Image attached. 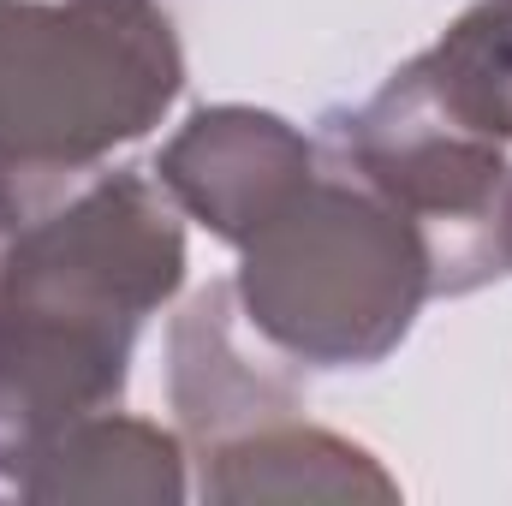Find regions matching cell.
<instances>
[{
    "label": "cell",
    "mask_w": 512,
    "mask_h": 506,
    "mask_svg": "<svg viewBox=\"0 0 512 506\" xmlns=\"http://www.w3.org/2000/svg\"><path fill=\"white\" fill-rule=\"evenodd\" d=\"M12 227H18V215H12V209H6V197H0V233H12Z\"/></svg>",
    "instance_id": "8fae6325"
},
{
    "label": "cell",
    "mask_w": 512,
    "mask_h": 506,
    "mask_svg": "<svg viewBox=\"0 0 512 506\" xmlns=\"http://www.w3.org/2000/svg\"><path fill=\"white\" fill-rule=\"evenodd\" d=\"M185 48L161 0H0V197L18 221L167 120Z\"/></svg>",
    "instance_id": "7a4b0ae2"
},
{
    "label": "cell",
    "mask_w": 512,
    "mask_h": 506,
    "mask_svg": "<svg viewBox=\"0 0 512 506\" xmlns=\"http://www.w3.org/2000/svg\"><path fill=\"white\" fill-rule=\"evenodd\" d=\"M239 316L256 340L304 370H370L393 358L435 298V251L376 185L328 161L239 245Z\"/></svg>",
    "instance_id": "3957f363"
},
{
    "label": "cell",
    "mask_w": 512,
    "mask_h": 506,
    "mask_svg": "<svg viewBox=\"0 0 512 506\" xmlns=\"http://www.w3.org/2000/svg\"><path fill=\"white\" fill-rule=\"evenodd\" d=\"M239 322L245 316L233 280H215L185 304V316L167 334V393L179 429L197 447H215L274 417H298V387L280 376L274 358H256L239 346Z\"/></svg>",
    "instance_id": "8992f818"
},
{
    "label": "cell",
    "mask_w": 512,
    "mask_h": 506,
    "mask_svg": "<svg viewBox=\"0 0 512 506\" xmlns=\"http://www.w3.org/2000/svg\"><path fill=\"white\" fill-rule=\"evenodd\" d=\"M322 155L376 185L399 215H411L435 251V298L477 292L507 274L501 262V197L512 185L507 143L459 126L417 60L387 72V84L322 120Z\"/></svg>",
    "instance_id": "277c9868"
},
{
    "label": "cell",
    "mask_w": 512,
    "mask_h": 506,
    "mask_svg": "<svg viewBox=\"0 0 512 506\" xmlns=\"http://www.w3.org/2000/svg\"><path fill=\"white\" fill-rule=\"evenodd\" d=\"M0 495H6V465H0Z\"/></svg>",
    "instance_id": "7c38bea8"
},
{
    "label": "cell",
    "mask_w": 512,
    "mask_h": 506,
    "mask_svg": "<svg viewBox=\"0 0 512 506\" xmlns=\"http://www.w3.org/2000/svg\"><path fill=\"white\" fill-rule=\"evenodd\" d=\"M203 501H399L387 465L304 417H274L203 447Z\"/></svg>",
    "instance_id": "52a82bcc"
},
{
    "label": "cell",
    "mask_w": 512,
    "mask_h": 506,
    "mask_svg": "<svg viewBox=\"0 0 512 506\" xmlns=\"http://www.w3.org/2000/svg\"><path fill=\"white\" fill-rule=\"evenodd\" d=\"M501 262L512 268V185H507V197H501Z\"/></svg>",
    "instance_id": "30bf717a"
},
{
    "label": "cell",
    "mask_w": 512,
    "mask_h": 506,
    "mask_svg": "<svg viewBox=\"0 0 512 506\" xmlns=\"http://www.w3.org/2000/svg\"><path fill=\"white\" fill-rule=\"evenodd\" d=\"M316 167L322 143L304 137L292 120L245 102H215L161 143L149 173L179 215H191L239 251L316 179Z\"/></svg>",
    "instance_id": "5b68a950"
},
{
    "label": "cell",
    "mask_w": 512,
    "mask_h": 506,
    "mask_svg": "<svg viewBox=\"0 0 512 506\" xmlns=\"http://www.w3.org/2000/svg\"><path fill=\"white\" fill-rule=\"evenodd\" d=\"M18 501H143L173 506L191 495L185 477V441L149 417L126 411H90L66 429H54L18 471Z\"/></svg>",
    "instance_id": "ba28073f"
},
{
    "label": "cell",
    "mask_w": 512,
    "mask_h": 506,
    "mask_svg": "<svg viewBox=\"0 0 512 506\" xmlns=\"http://www.w3.org/2000/svg\"><path fill=\"white\" fill-rule=\"evenodd\" d=\"M185 286V227L155 173H90L0 233V465L126 399L143 322Z\"/></svg>",
    "instance_id": "6da1fadb"
},
{
    "label": "cell",
    "mask_w": 512,
    "mask_h": 506,
    "mask_svg": "<svg viewBox=\"0 0 512 506\" xmlns=\"http://www.w3.org/2000/svg\"><path fill=\"white\" fill-rule=\"evenodd\" d=\"M435 102L459 126L512 149V0L465 6L423 54H411Z\"/></svg>",
    "instance_id": "9c48e42d"
}]
</instances>
